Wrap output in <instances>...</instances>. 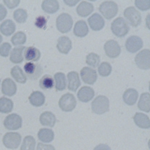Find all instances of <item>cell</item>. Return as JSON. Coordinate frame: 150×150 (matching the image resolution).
Wrapping results in <instances>:
<instances>
[{
	"label": "cell",
	"mask_w": 150,
	"mask_h": 150,
	"mask_svg": "<svg viewBox=\"0 0 150 150\" xmlns=\"http://www.w3.org/2000/svg\"><path fill=\"white\" fill-rule=\"evenodd\" d=\"M11 42L15 46L23 45L26 42V36L22 31H18L11 38Z\"/></svg>",
	"instance_id": "obj_36"
},
{
	"label": "cell",
	"mask_w": 150,
	"mask_h": 150,
	"mask_svg": "<svg viewBox=\"0 0 150 150\" xmlns=\"http://www.w3.org/2000/svg\"><path fill=\"white\" fill-rule=\"evenodd\" d=\"M71 42L67 36H63L57 39L56 47L59 52L63 54H67L71 50Z\"/></svg>",
	"instance_id": "obj_17"
},
{
	"label": "cell",
	"mask_w": 150,
	"mask_h": 150,
	"mask_svg": "<svg viewBox=\"0 0 150 150\" xmlns=\"http://www.w3.org/2000/svg\"><path fill=\"white\" fill-rule=\"evenodd\" d=\"M135 124L139 128L147 129L150 127V120L148 115L142 112H136L133 117Z\"/></svg>",
	"instance_id": "obj_19"
},
{
	"label": "cell",
	"mask_w": 150,
	"mask_h": 150,
	"mask_svg": "<svg viewBox=\"0 0 150 150\" xmlns=\"http://www.w3.org/2000/svg\"><path fill=\"white\" fill-rule=\"evenodd\" d=\"M67 77L68 81V89L72 91H76L81 84L79 74L76 71H72L67 74Z\"/></svg>",
	"instance_id": "obj_18"
},
{
	"label": "cell",
	"mask_w": 150,
	"mask_h": 150,
	"mask_svg": "<svg viewBox=\"0 0 150 150\" xmlns=\"http://www.w3.org/2000/svg\"><path fill=\"white\" fill-rule=\"evenodd\" d=\"M54 80L51 76L49 74L44 75L39 80V86L41 88L46 90L53 88Z\"/></svg>",
	"instance_id": "obj_35"
},
{
	"label": "cell",
	"mask_w": 150,
	"mask_h": 150,
	"mask_svg": "<svg viewBox=\"0 0 150 150\" xmlns=\"http://www.w3.org/2000/svg\"><path fill=\"white\" fill-rule=\"evenodd\" d=\"M38 137L40 141L43 142H50L54 139V134L53 131L49 128H41L38 133Z\"/></svg>",
	"instance_id": "obj_30"
},
{
	"label": "cell",
	"mask_w": 150,
	"mask_h": 150,
	"mask_svg": "<svg viewBox=\"0 0 150 150\" xmlns=\"http://www.w3.org/2000/svg\"><path fill=\"white\" fill-rule=\"evenodd\" d=\"M112 71V67L111 64L106 62H102L98 67V74L103 77L108 76Z\"/></svg>",
	"instance_id": "obj_38"
},
{
	"label": "cell",
	"mask_w": 150,
	"mask_h": 150,
	"mask_svg": "<svg viewBox=\"0 0 150 150\" xmlns=\"http://www.w3.org/2000/svg\"><path fill=\"white\" fill-rule=\"evenodd\" d=\"M106 55L110 58L117 57L121 53V47L117 41L111 39L107 41L104 45Z\"/></svg>",
	"instance_id": "obj_11"
},
{
	"label": "cell",
	"mask_w": 150,
	"mask_h": 150,
	"mask_svg": "<svg viewBox=\"0 0 150 150\" xmlns=\"http://www.w3.org/2000/svg\"><path fill=\"white\" fill-rule=\"evenodd\" d=\"M22 120L17 114H11L6 116L4 121V127L9 130H16L22 127Z\"/></svg>",
	"instance_id": "obj_10"
},
{
	"label": "cell",
	"mask_w": 150,
	"mask_h": 150,
	"mask_svg": "<svg viewBox=\"0 0 150 150\" xmlns=\"http://www.w3.org/2000/svg\"><path fill=\"white\" fill-rule=\"evenodd\" d=\"M94 96V90L88 86L82 87L77 93V97L79 100L84 103L90 101Z\"/></svg>",
	"instance_id": "obj_16"
},
{
	"label": "cell",
	"mask_w": 150,
	"mask_h": 150,
	"mask_svg": "<svg viewBox=\"0 0 150 150\" xmlns=\"http://www.w3.org/2000/svg\"><path fill=\"white\" fill-rule=\"evenodd\" d=\"M55 87L57 91H62L66 88V79L65 74L62 72H57L54 75Z\"/></svg>",
	"instance_id": "obj_32"
},
{
	"label": "cell",
	"mask_w": 150,
	"mask_h": 150,
	"mask_svg": "<svg viewBox=\"0 0 150 150\" xmlns=\"http://www.w3.org/2000/svg\"><path fill=\"white\" fill-rule=\"evenodd\" d=\"M125 46L126 50L130 53H135L143 46V42L141 38L132 35L129 36L125 41Z\"/></svg>",
	"instance_id": "obj_12"
},
{
	"label": "cell",
	"mask_w": 150,
	"mask_h": 150,
	"mask_svg": "<svg viewBox=\"0 0 150 150\" xmlns=\"http://www.w3.org/2000/svg\"><path fill=\"white\" fill-rule=\"evenodd\" d=\"M25 49V46L14 47L10 54V60L13 63H20L23 60V53Z\"/></svg>",
	"instance_id": "obj_26"
},
{
	"label": "cell",
	"mask_w": 150,
	"mask_h": 150,
	"mask_svg": "<svg viewBox=\"0 0 150 150\" xmlns=\"http://www.w3.org/2000/svg\"><path fill=\"white\" fill-rule=\"evenodd\" d=\"M7 14V10L5 7L0 4V21L4 19Z\"/></svg>",
	"instance_id": "obj_45"
},
{
	"label": "cell",
	"mask_w": 150,
	"mask_h": 150,
	"mask_svg": "<svg viewBox=\"0 0 150 150\" xmlns=\"http://www.w3.org/2000/svg\"><path fill=\"white\" fill-rule=\"evenodd\" d=\"M13 107V101L5 97L0 98V112L6 114L12 111Z\"/></svg>",
	"instance_id": "obj_33"
},
{
	"label": "cell",
	"mask_w": 150,
	"mask_h": 150,
	"mask_svg": "<svg viewBox=\"0 0 150 150\" xmlns=\"http://www.w3.org/2000/svg\"><path fill=\"white\" fill-rule=\"evenodd\" d=\"M93 150H111V148L107 144H100L97 145Z\"/></svg>",
	"instance_id": "obj_46"
},
{
	"label": "cell",
	"mask_w": 150,
	"mask_h": 150,
	"mask_svg": "<svg viewBox=\"0 0 150 150\" xmlns=\"http://www.w3.org/2000/svg\"><path fill=\"white\" fill-rule=\"evenodd\" d=\"M59 105L62 111L70 112L75 108L76 100L73 94L67 93L60 97L59 100Z\"/></svg>",
	"instance_id": "obj_5"
},
{
	"label": "cell",
	"mask_w": 150,
	"mask_h": 150,
	"mask_svg": "<svg viewBox=\"0 0 150 150\" xmlns=\"http://www.w3.org/2000/svg\"><path fill=\"white\" fill-rule=\"evenodd\" d=\"M0 81H1V80H0Z\"/></svg>",
	"instance_id": "obj_49"
},
{
	"label": "cell",
	"mask_w": 150,
	"mask_h": 150,
	"mask_svg": "<svg viewBox=\"0 0 150 150\" xmlns=\"http://www.w3.org/2000/svg\"><path fill=\"white\" fill-rule=\"evenodd\" d=\"M135 63L141 69L148 70L150 68V51L145 49L137 53L135 57Z\"/></svg>",
	"instance_id": "obj_8"
},
{
	"label": "cell",
	"mask_w": 150,
	"mask_h": 150,
	"mask_svg": "<svg viewBox=\"0 0 150 150\" xmlns=\"http://www.w3.org/2000/svg\"><path fill=\"white\" fill-rule=\"evenodd\" d=\"M134 3L137 8L142 11H147L150 8V1L149 0H136Z\"/></svg>",
	"instance_id": "obj_40"
},
{
	"label": "cell",
	"mask_w": 150,
	"mask_h": 150,
	"mask_svg": "<svg viewBox=\"0 0 150 150\" xmlns=\"http://www.w3.org/2000/svg\"><path fill=\"white\" fill-rule=\"evenodd\" d=\"M42 9L47 13H54L59 9V4L56 0H45L41 5Z\"/></svg>",
	"instance_id": "obj_24"
},
{
	"label": "cell",
	"mask_w": 150,
	"mask_h": 150,
	"mask_svg": "<svg viewBox=\"0 0 150 150\" xmlns=\"http://www.w3.org/2000/svg\"><path fill=\"white\" fill-rule=\"evenodd\" d=\"M36 141L31 135L26 136L22 142L20 150H35Z\"/></svg>",
	"instance_id": "obj_34"
},
{
	"label": "cell",
	"mask_w": 150,
	"mask_h": 150,
	"mask_svg": "<svg viewBox=\"0 0 150 150\" xmlns=\"http://www.w3.org/2000/svg\"><path fill=\"white\" fill-rule=\"evenodd\" d=\"M28 18V13L26 10L19 8L16 9L13 12V18L15 20L20 23H24L26 22Z\"/></svg>",
	"instance_id": "obj_37"
},
{
	"label": "cell",
	"mask_w": 150,
	"mask_h": 150,
	"mask_svg": "<svg viewBox=\"0 0 150 150\" xmlns=\"http://www.w3.org/2000/svg\"><path fill=\"white\" fill-rule=\"evenodd\" d=\"M99 11L105 18L111 19L117 14L118 5L112 1H104L100 4Z\"/></svg>",
	"instance_id": "obj_4"
},
{
	"label": "cell",
	"mask_w": 150,
	"mask_h": 150,
	"mask_svg": "<svg viewBox=\"0 0 150 150\" xmlns=\"http://www.w3.org/2000/svg\"><path fill=\"white\" fill-rule=\"evenodd\" d=\"M79 2V1L78 0H64V2L68 6H74L76 4H77L78 2Z\"/></svg>",
	"instance_id": "obj_47"
},
{
	"label": "cell",
	"mask_w": 150,
	"mask_h": 150,
	"mask_svg": "<svg viewBox=\"0 0 150 150\" xmlns=\"http://www.w3.org/2000/svg\"><path fill=\"white\" fill-rule=\"evenodd\" d=\"M30 103L35 107L42 106L45 101V97L44 94L39 91H35L32 92L29 97Z\"/></svg>",
	"instance_id": "obj_25"
},
{
	"label": "cell",
	"mask_w": 150,
	"mask_h": 150,
	"mask_svg": "<svg viewBox=\"0 0 150 150\" xmlns=\"http://www.w3.org/2000/svg\"><path fill=\"white\" fill-rule=\"evenodd\" d=\"M56 23L57 30L61 33H65L69 32L71 30L73 21L69 14L63 13L57 16Z\"/></svg>",
	"instance_id": "obj_3"
},
{
	"label": "cell",
	"mask_w": 150,
	"mask_h": 150,
	"mask_svg": "<svg viewBox=\"0 0 150 150\" xmlns=\"http://www.w3.org/2000/svg\"><path fill=\"white\" fill-rule=\"evenodd\" d=\"M4 4L7 6L9 8H13L17 6L20 3L19 0H4Z\"/></svg>",
	"instance_id": "obj_43"
},
{
	"label": "cell",
	"mask_w": 150,
	"mask_h": 150,
	"mask_svg": "<svg viewBox=\"0 0 150 150\" xmlns=\"http://www.w3.org/2000/svg\"><path fill=\"white\" fill-rule=\"evenodd\" d=\"M36 150H56L54 147L50 144L46 145L42 143H38Z\"/></svg>",
	"instance_id": "obj_44"
},
{
	"label": "cell",
	"mask_w": 150,
	"mask_h": 150,
	"mask_svg": "<svg viewBox=\"0 0 150 150\" xmlns=\"http://www.w3.org/2000/svg\"><path fill=\"white\" fill-rule=\"evenodd\" d=\"M94 11V6L87 1H81L76 8L77 14L81 17H86Z\"/></svg>",
	"instance_id": "obj_20"
},
{
	"label": "cell",
	"mask_w": 150,
	"mask_h": 150,
	"mask_svg": "<svg viewBox=\"0 0 150 150\" xmlns=\"http://www.w3.org/2000/svg\"><path fill=\"white\" fill-rule=\"evenodd\" d=\"M40 55L39 50L33 46L28 47L24 52V56L28 61L36 62L40 59Z\"/></svg>",
	"instance_id": "obj_27"
},
{
	"label": "cell",
	"mask_w": 150,
	"mask_h": 150,
	"mask_svg": "<svg viewBox=\"0 0 150 150\" xmlns=\"http://www.w3.org/2000/svg\"><path fill=\"white\" fill-rule=\"evenodd\" d=\"M138 108L146 112L150 111V95L149 93H143L141 94L138 103Z\"/></svg>",
	"instance_id": "obj_28"
},
{
	"label": "cell",
	"mask_w": 150,
	"mask_h": 150,
	"mask_svg": "<svg viewBox=\"0 0 150 150\" xmlns=\"http://www.w3.org/2000/svg\"><path fill=\"white\" fill-rule=\"evenodd\" d=\"M73 33L77 37L83 38L86 36L88 33V28L86 22L83 20L78 21L75 23Z\"/></svg>",
	"instance_id": "obj_23"
},
{
	"label": "cell",
	"mask_w": 150,
	"mask_h": 150,
	"mask_svg": "<svg viewBox=\"0 0 150 150\" xmlns=\"http://www.w3.org/2000/svg\"><path fill=\"white\" fill-rule=\"evenodd\" d=\"M15 23L11 19H6L0 25V31L5 36H10L15 30Z\"/></svg>",
	"instance_id": "obj_29"
},
{
	"label": "cell",
	"mask_w": 150,
	"mask_h": 150,
	"mask_svg": "<svg viewBox=\"0 0 150 150\" xmlns=\"http://www.w3.org/2000/svg\"><path fill=\"white\" fill-rule=\"evenodd\" d=\"M2 39H2V36L0 35V43H1V42L2 41Z\"/></svg>",
	"instance_id": "obj_48"
},
{
	"label": "cell",
	"mask_w": 150,
	"mask_h": 150,
	"mask_svg": "<svg viewBox=\"0 0 150 150\" xmlns=\"http://www.w3.org/2000/svg\"><path fill=\"white\" fill-rule=\"evenodd\" d=\"M39 121L40 124L43 126L53 127L56 123V118L54 114L52 112L45 111L40 114Z\"/></svg>",
	"instance_id": "obj_21"
},
{
	"label": "cell",
	"mask_w": 150,
	"mask_h": 150,
	"mask_svg": "<svg viewBox=\"0 0 150 150\" xmlns=\"http://www.w3.org/2000/svg\"><path fill=\"white\" fill-rule=\"evenodd\" d=\"M138 97V91L134 88L127 89L122 96L123 100L127 104L132 105L136 103Z\"/></svg>",
	"instance_id": "obj_22"
},
{
	"label": "cell",
	"mask_w": 150,
	"mask_h": 150,
	"mask_svg": "<svg viewBox=\"0 0 150 150\" xmlns=\"http://www.w3.org/2000/svg\"><path fill=\"white\" fill-rule=\"evenodd\" d=\"M11 74L12 77L19 83H25L26 81V76L22 69L18 66H15L11 70Z\"/></svg>",
	"instance_id": "obj_31"
},
{
	"label": "cell",
	"mask_w": 150,
	"mask_h": 150,
	"mask_svg": "<svg viewBox=\"0 0 150 150\" xmlns=\"http://www.w3.org/2000/svg\"><path fill=\"white\" fill-rule=\"evenodd\" d=\"M111 29L114 35L121 38L128 33L129 30V26L125 19L122 17H118L111 23Z\"/></svg>",
	"instance_id": "obj_1"
},
{
	"label": "cell",
	"mask_w": 150,
	"mask_h": 150,
	"mask_svg": "<svg viewBox=\"0 0 150 150\" xmlns=\"http://www.w3.org/2000/svg\"><path fill=\"white\" fill-rule=\"evenodd\" d=\"M124 15L129 23L133 27L138 26L141 22V13L134 6L127 8L124 11Z\"/></svg>",
	"instance_id": "obj_7"
},
{
	"label": "cell",
	"mask_w": 150,
	"mask_h": 150,
	"mask_svg": "<svg viewBox=\"0 0 150 150\" xmlns=\"http://www.w3.org/2000/svg\"><path fill=\"white\" fill-rule=\"evenodd\" d=\"M80 76L83 81L88 84H93L97 79L96 71L88 67H84L81 70Z\"/></svg>",
	"instance_id": "obj_13"
},
{
	"label": "cell",
	"mask_w": 150,
	"mask_h": 150,
	"mask_svg": "<svg viewBox=\"0 0 150 150\" xmlns=\"http://www.w3.org/2000/svg\"><path fill=\"white\" fill-rule=\"evenodd\" d=\"M87 21L90 28L94 31H98L102 29L105 24L103 18L97 13L93 14L87 19Z\"/></svg>",
	"instance_id": "obj_14"
},
{
	"label": "cell",
	"mask_w": 150,
	"mask_h": 150,
	"mask_svg": "<svg viewBox=\"0 0 150 150\" xmlns=\"http://www.w3.org/2000/svg\"><path fill=\"white\" fill-rule=\"evenodd\" d=\"M47 20L43 16H39L36 18L35 22V25L39 29H45L46 27Z\"/></svg>",
	"instance_id": "obj_42"
},
{
	"label": "cell",
	"mask_w": 150,
	"mask_h": 150,
	"mask_svg": "<svg viewBox=\"0 0 150 150\" xmlns=\"http://www.w3.org/2000/svg\"><path fill=\"white\" fill-rule=\"evenodd\" d=\"M11 49V45L8 43H3L0 46V55L2 57H7Z\"/></svg>",
	"instance_id": "obj_41"
},
{
	"label": "cell",
	"mask_w": 150,
	"mask_h": 150,
	"mask_svg": "<svg viewBox=\"0 0 150 150\" xmlns=\"http://www.w3.org/2000/svg\"><path fill=\"white\" fill-rule=\"evenodd\" d=\"M2 142L5 147L11 149H16L21 144V135L15 132L6 133L2 139Z\"/></svg>",
	"instance_id": "obj_6"
},
{
	"label": "cell",
	"mask_w": 150,
	"mask_h": 150,
	"mask_svg": "<svg viewBox=\"0 0 150 150\" xmlns=\"http://www.w3.org/2000/svg\"><path fill=\"white\" fill-rule=\"evenodd\" d=\"M16 85L10 78L5 79L2 83V93L8 96H12L16 92Z\"/></svg>",
	"instance_id": "obj_15"
},
{
	"label": "cell",
	"mask_w": 150,
	"mask_h": 150,
	"mask_svg": "<svg viewBox=\"0 0 150 150\" xmlns=\"http://www.w3.org/2000/svg\"><path fill=\"white\" fill-rule=\"evenodd\" d=\"M100 61V56L95 53H90L86 56V62L88 65L93 67H96L98 66Z\"/></svg>",
	"instance_id": "obj_39"
},
{
	"label": "cell",
	"mask_w": 150,
	"mask_h": 150,
	"mask_svg": "<svg viewBox=\"0 0 150 150\" xmlns=\"http://www.w3.org/2000/svg\"><path fill=\"white\" fill-rule=\"evenodd\" d=\"M23 69L28 78L32 80L38 79L43 73V69L39 63L28 62L24 65Z\"/></svg>",
	"instance_id": "obj_9"
},
{
	"label": "cell",
	"mask_w": 150,
	"mask_h": 150,
	"mask_svg": "<svg viewBox=\"0 0 150 150\" xmlns=\"http://www.w3.org/2000/svg\"><path fill=\"white\" fill-rule=\"evenodd\" d=\"M92 111L97 114H103L109 110V100L104 96L96 97L91 103Z\"/></svg>",
	"instance_id": "obj_2"
}]
</instances>
